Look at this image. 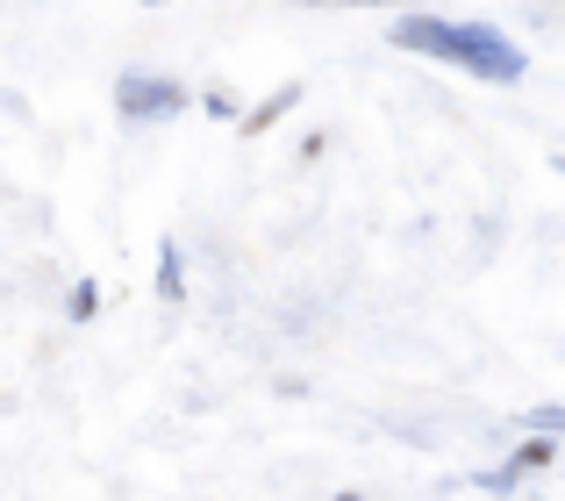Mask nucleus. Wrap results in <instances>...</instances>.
Masks as SVG:
<instances>
[{
  "label": "nucleus",
  "instance_id": "nucleus-6",
  "mask_svg": "<svg viewBox=\"0 0 565 501\" xmlns=\"http://www.w3.org/2000/svg\"><path fill=\"white\" fill-rule=\"evenodd\" d=\"M287 108H294V86H287V94H273V100H265V108H258V115H250V122H244V129H265V122H273V115H287Z\"/></svg>",
  "mask_w": 565,
  "mask_h": 501
},
{
  "label": "nucleus",
  "instance_id": "nucleus-4",
  "mask_svg": "<svg viewBox=\"0 0 565 501\" xmlns=\"http://www.w3.org/2000/svg\"><path fill=\"white\" fill-rule=\"evenodd\" d=\"M515 473H537V466H552V437H537V445H523V451H515Z\"/></svg>",
  "mask_w": 565,
  "mask_h": 501
},
{
  "label": "nucleus",
  "instance_id": "nucleus-2",
  "mask_svg": "<svg viewBox=\"0 0 565 501\" xmlns=\"http://www.w3.org/2000/svg\"><path fill=\"white\" fill-rule=\"evenodd\" d=\"M115 108H122L129 122H158V115L186 108V86L180 79H151V72H122V79H115Z\"/></svg>",
  "mask_w": 565,
  "mask_h": 501
},
{
  "label": "nucleus",
  "instance_id": "nucleus-5",
  "mask_svg": "<svg viewBox=\"0 0 565 501\" xmlns=\"http://www.w3.org/2000/svg\"><path fill=\"white\" fill-rule=\"evenodd\" d=\"M94 308H100V287H94V279H79V287H72V316H94Z\"/></svg>",
  "mask_w": 565,
  "mask_h": 501
},
{
  "label": "nucleus",
  "instance_id": "nucleus-3",
  "mask_svg": "<svg viewBox=\"0 0 565 501\" xmlns=\"http://www.w3.org/2000/svg\"><path fill=\"white\" fill-rule=\"evenodd\" d=\"M158 294H166V301L186 294V273H180V250H172V244H166V258H158Z\"/></svg>",
  "mask_w": 565,
  "mask_h": 501
},
{
  "label": "nucleus",
  "instance_id": "nucleus-1",
  "mask_svg": "<svg viewBox=\"0 0 565 501\" xmlns=\"http://www.w3.org/2000/svg\"><path fill=\"white\" fill-rule=\"evenodd\" d=\"M386 36H394L401 51L444 57V65L472 72V79H494V86L523 79V51H515L501 29H487V22H437V14H408V22H394Z\"/></svg>",
  "mask_w": 565,
  "mask_h": 501
},
{
  "label": "nucleus",
  "instance_id": "nucleus-7",
  "mask_svg": "<svg viewBox=\"0 0 565 501\" xmlns=\"http://www.w3.org/2000/svg\"><path fill=\"white\" fill-rule=\"evenodd\" d=\"M523 423H530V430H565V408H530Z\"/></svg>",
  "mask_w": 565,
  "mask_h": 501
}]
</instances>
